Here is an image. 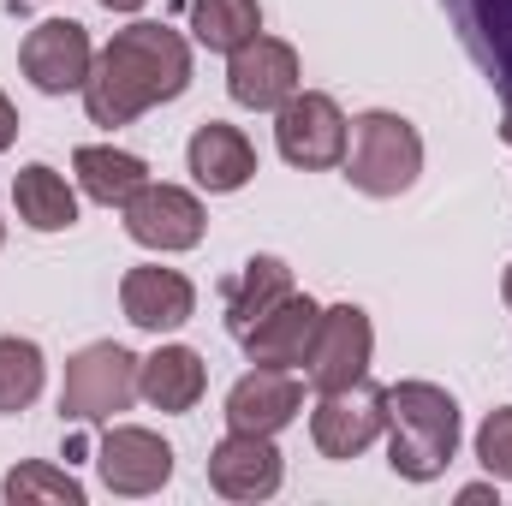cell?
Returning a JSON list of instances; mask_svg holds the SVG:
<instances>
[{"label":"cell","mask_w":512,"mask_h":506,"mask_svg":"<svg viewBox=\"0 0 512 506\" xmlns=\"http://www.w3.org/2000/svg\"><path fill=\"white\" fill-rule=\"evenodd\" d=\"M185 84H191V42L173 24L137 18L96 48V66L84 78V114L96 126H131L137 114L179 102Z\"/></svg>","instance_id":"6da1fadb"},{"label":"cell","mask_w":512,"mask_h":506,"mask_svg":"<svg viewBox=\"0 0 512 506\" xmlns=\"http://www.w3.org/2000/svg\"><path fill=\"white\" fill-rule=\"evenodd\" d=\"M459 453V399L435 381L387 387V465L405 483H435Z\"/></svg>","instance_id":"7a4b0ae2"},{"label":"cell","mask_w":512,"mask_h":506,"mask_svg":"<svg viewBox=\"0 0 512 506\" xmlns=\"http://www.w3.org/2000/svg\"><path fill=\"white\" fill-rule=\"evenodd\" d=\"M346 185L364 191V197H399L417 185L423 173V137L405 114H358L352 120V137H346Z\"/></svg>","instance_id":"3957f363"},{"label":"cell","mask_w":512,"mask_h":506,"mask_svg":"<svg viewBox=\"0 0 512 506\" xmlns=\"http://www.w3.org/2000/svg\"><path fill=\"white\" fill-rule=\"evenodd\" d=\"M137 364L126 346L96 340L84 352L66 358V381H60V417L66 423H108L137 399Z\"/></svg>","instance_id":"277c9868"},{"label":"cell","mask_w":512,"mask_h":506,"mask_svg":"<svg viewBox=\"0 0 512 506\" xmlns=\"http://www.w3.org/2000/svg\"><path fill=\"white\" fill-rule=\"evenodd\" d=\"M346 137H352V120L340 114L334 96L322 90H298L280 114H274V143L292 167L304 173H322V167H340L346 161Z\"/></svg>","instance_id":"5b68a950"},{"label":"cell","mask_w":512,"mask_h":506,"mask_svg":"<svg viewBox=\"0 0 512 506\" xmlns=\"http://www.w3.org/2000/svg\"><path fill=\"white\" fill-rule=\"evenodd\" d=\"M120 215H126V233L143 245V251H197L203 245V233H209V215H203V203L191 197V191H179V185H137L126 203H120Z\"/></svg>","instance_id":"8992f818"},{"label":"cell","mask_w":512,"mask_h":506,"mask_svg":"<svg viewBox=\"0 0 512 506\" xmlns=\"http://www.w3.org/2000/svg\"><path fill=\"white\" fill-rule=\"evenodd\" d=\"M387 429V387L352 381L316 399L310 411V441L322 459H358L364 447H376V435Z\"/></svg>","instance_id":"52a82bcc"},{"label":"cell","mask_w":512,"mask_h":506,"mask_svg":"<svg viewBox=\"0 0 512 506\" xmlns=\"http://www.w3.org/2000/svg\"><path fill=\"white\" fill-rule=\"evenodd\" d=\"M370 352H376V328L358 304H334L322 310L316 322V340H310V358H304V376L316 393H334V387H352V381L370 376Z\"/></svg>","instance_id":"ba28073f"},{"label":"cell","mask_w":512,"mask_h":506,"mask_svg":"<svg viewBox=\"0 0 512 506\" xmlns=\"http://www.w3.org/2000/svg\"><path fill=\"white\" fill-rule=\"evenodd\" d=\"M298 48L280 42V36H262L256 30L245 48L227 54V96L239 108H256V114H280L292 96H298Z\"/></svg>","instance_id":"9c48e42d"},{"label":"cell","mask_w":512,"mask_h":506,"mask_svg":"<svg viewBox=\"0 0 512 506\" xmlns=\"http://www.w3.org/2000/svg\"><path fill=\"white\" fill-rule=\"evenodd\" d=\"M18 66L24 78L42 90V96H66V90H84L90 66H96V48H90V30L78 18H42L24 48H18Z\"/></svg>","instance_id":"30bf717a"},{"label":"cell","mask_w":512,"mask_h":506,"mask_svg":"<svg viewBox=\"0 0 512 506\" xmlns=\"http://www.w3.org/2000/svg\"><path fill=\"white\" fill-rule=\"evenodd\" d=\"M96 465H102V483L114 495H155L167 489L173 477V447L155 435V429H137V423H114L96 447Z\"/></svg>","instance_id":"8fae6325"},{"label":"cell","mask_w":512,"mask_h":506,"mask_svg":"<svg viewBox=\"0 0 512 506\" xmlns=\"http://www.w3.org/2000/svg\"><path fill=\"white\" fill-rule=\"evenodd\" d=\"M120 310H126L131 328H143V334H173V328H185L197 316V286L179 268L149 262V268H131L120 280Z\"/></svg>","instance_id":"7c38bea8"},{"label":"cell","mask_w":512,"mask_h":506,"mask_svg":"<svg viewBox=\"0 0 512 506\" xmlns=\"http://www.w3.org/2000/svg\"><path fill=\"white\" fill-rule=\"evenodd\" d=\"M316 322H322V304L316 298H304V292L280 298L268 316H256L251 328L239 334L245 340V358L251 364H268V370H304L310 340H316Z\"/></svg>","instance_id":"4fadbf2b"},{"label":"cell","mask_w":512,"mask_h":506,"mask_svg":"<svg viewBox=\"0 0 512 506\" xmlns=\"http://www.w3.org/2000/svg\"><path fill=\"white\" fill-rule=\"evenodd\" d=\"M209 489L227 495V501H268L280 489V447H274V435L233 429L227 441H215V453H209Z\"/></svg>","instance_id":"5bb4252c"},{"label":"cell","mask_w":512,"mask_h":506,"mask_svg":"<svg viewBox=\"0 0 512 506\" xmlns=\"http://www.w3.org/2000/svg\"><path fill=\"white\" fill-rule=\"evenodd\" d=\"M298 411H304V381L292 370L256 364L251 376H239L233 393H227V429H245V435H280Z\"/></svg>","instance_id":"9a60e30c"},{"label":"cell","mask_w":512,"mask_h":506,"mask_svg":"<svg viewBox=\"0 0 512 506\" xmlns=\"http://www.w3.org/2000/svg\"><path fill=\"white\" fill-rule=\"evenodd\" d=\"M185 161H191V179L203 191H215V197L245 191L256 179V143L239 126H227V120H203V126L191 131Z\"/></svg>","instance_id":"2e32d148"},{"label":"cell","mask_w":512,"mask_h":506,"mask_svg":"<svg viewBox=\"0 0 512 506\" xmlns=\"http://www.w3.org/2000/svg\"><path fill=\"white\" fill-rule=\"evenodd\" d=\"M203 387H209V370H203V358H197L191 346H155V352L137 364V393H143L155 411H167V417L191 411V405L203 399Z\"/></svg>","instance_id":"e0dca14e"},{"label":"cell","mask_w":512,"mask_h":506,"mask_svg":"<svg viewBox=\"0 0 512 506\" xmlns=\"http://www.w3.org/2000/svg\"><path fill=\"white\" fill-rule=\"evenodd\" d=\"M12 203H18V221H24L30 233H72V227H78V191H72L48 161L18 167Z\"/></svg>","instance_id":"ac0fdd59"},{"label":"cell","mask_w":512,"mask_h":506,"mask_svg":"<svg viewBox=\"0 0 512 506\" xmlns=\"http://www.w3.org/2000/svg\"><path fill=\"white\" fill-rule=\"evenodd\" d=\"M72 173H78L84 197H90V203H108V209H120L137 185H149V167H143V155L114 149V143H84V149L72 155Z\"/></svg>","instance_id":"d6986e66"},{"label":"cell","mask_w":512,"mask_h":506,"mask_svg":"<svg viewBox=\"0 0 512 506\" xmlns=\"http://www.w3.org/2000/svg\"><path fill=\"white\" fill-rule=\"evenodd\" d=\"M298 286H292V268L280 262V256H251L233 280H227V328L233 334H245L256 316H268L280 298H292Z\"/></svg>","instance_id":"ffe728a7"},{"label":"cell","mask_w":512,"mask_h":506,"mask_svg":"<svg viewBox=\"0 0 512 506\" xmlns=\"http://www.w3.org/2000/svg\"><path fill=\"white\" fill-rule=\"evenodd\" d=\"M262 30V6L256 0H191V36L209 54H233Z\"/></svg>","instance_id":"44dd1931"},{"label":"cell","mask_w":512,"mask_h":506,"mask_svg":"<svg viewBox=\"0 0 512 506\" xmlns=\"http://www.w3.org/2000/svg\"><path fill=\"white\" fill-rule=\"evenodd\" d=\"M42 376H48L42 346L36 340H18V334H0V417L30 411L36 393H42Z\"/></svg>","instance_id":"7402d4cb"},{"label":"cell","mask_w":512,"mask_h":506,"mask_svg":"<svg viewBox=\"0 0 512 506\" xmlns=\"http://www.w3.org/2000/svg\"><path fill=\"white\" fill-rule=\"evenodd\" d=\"M6 501L12 506H84V483L72 477V471H54V465H42V459H30V465H12L6 471Z\"/></svg>","instance_id":"603a6c76"},{"label":"cell","mask_w":512,"mask_h":506,"mask_svg":"<svg viewBox=\"0 0 512 506\" xmlns=\"http://www.w3.org/2000/svg\"><path fill=\"white\" fill-rule=\"evenodd\" d=\"M471 24L489 36V66L501 72V90L512 96V0H471Z\"/></svg>","instance_id":"cb8c5ba5"},{"label":"cell","mask_w":512,"mask_h":506,"mask_svg":"<svg viewBox=\"0 0 512 506\" xmlns=\"http://www.w3.org/2000/svg\"><path fill=\"white\" fill-rule=\"evenodd\" d=\"M477 459L495 483H512V405L489 411L483 429H477Z\"/></svg>","instance_id":"d4e9b609"},{"label":"cell","mask_w":512,"mask_h":506,"mask_svg":"<svg viewBox=\"0 0 512 506\" xmlns=\"http://www.w3.org/2000/svg\"><path fill=\"white\" fill-rule=\"evenodd\" d=\"M12 137H18V108H12V102H6V90H0V149H6Z\"/></svg>","instance_id":"484cf974"},{"label":"cell","mask_w":512,"mask_h":506,"mask_svg":"<svg viewBox=\"0 0 512 506\" xmlns=\"http://www.w3.org/2000/svg\"><path fill=\"white\" fill-rule=\"evenodd\" d=\"M459 501L477 506V501H495V483H471V489H459Z\"/></svg>","instance_id":"4316f807"},{"label":"cell","mask_w":512,"mask_h":506,"mask_svg":"<svg viewBox=\"0 0 512 506\" xmlns=\"http://www.w3.org/2000/svg\"><path fill=\"white\" fill-rule=\"evenodd\" d=\"M102 6H108V12H137L143 0H102Z\"/></svg>","instance_id":"83f0119b"},{"label":"cell","mask_w":512,"mask_h":506,"mask_svg":"<svg viewBox=\"0 0 512 506\" xmlns=\"http://www.w3.org/2000/svg\"><path fill=\"white\" fill-rule=\"evenodd\" d=\"M501 137L512 143V96H507V114H501Z\"/></svg>","instance_id":"f1b7e54d"},{"label":"cell","mask_w":512,"mask_h":506,"mask_svg":"<svg viewBox=\"0 0 512 506\" xmlns=\"http://www.w3.org/2000/svg\"><path fill=\"white\" fill-rule=\"evenodd\" d=\"M501 292H507V310H512V268H507V280H501Z\"/></svg>","instance_id":"f546056e"},{"label":"cell","mask_w":512,"mask_h":506,"mask_svg":"<svg viewBox=\"0 0 512 506\" xmlns=\"http://www.w3.org/2000/svg\"><path fill=\"white\" fill-rule=\"evenodd\" d=\"M0 239H6V227H0Z\"/></svg>","instance_id":"4dcf8cb0"}]
</instances>
